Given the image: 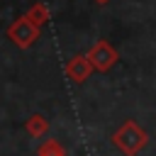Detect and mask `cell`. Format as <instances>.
I'll return each mask as SVG.
<instances>
[{"instance_id": "cell-7", "label": "cell", "mask_w": 156, "mask_h": 156, "mask_svg": "<svg viewBox=\"0 0 156 156\" xmlns=\"http://www.w3.org/2000/svg\"><path fill=\"white\" fill-rule=\"evenodd\" d=\"M39 156H63V149H61L56 141H46V144L39 149Z\"/></svg>"}, {"instance_id": "cell-8", "label": "cell", "mask_w": 156, "mask_h": 156, "mask_svg": "<svg viewBox=\"0 0 156 156\" xmlns=\"http://www.w3.org/2000/svg\"><path fill=\"white\" fill-rule=\"evenodd\" d=\"M95 2H98V5H107L110 0H95Z\"/></svg>"}, {"instance_id": "cell-6", "label": "cell", "mask_w": 156, "mask_h": 156, "mask_svg": "<svg viewBox=\"0 0 156 156\" xmlns=\"http://www.w3.org/2000/svg\"><path fill=\"white\" fill-rule=\"evenodd\" d=\"M27 129H29V134H34V136H39V134H44L46 129H49V122L44 119V117H39V115H34L29 122H27Z\"/></svg>"}, {"instance_id": "cell-1", "label": "cell", "mask_w": 156, "mask_h": 156, "mask_svg": "<svg viewBox=\"0 0 156 156\" xmlns=\"http://www.w3.org/2000/svg\"><path fill=\"white\" fill-rule=\"evenodd\" d=\"M39 32H41V27L34 24L27 15H22V17H17V20L7 27V39H10L17 49H29V46L39 39Z\"/></svg>"}, {"instance_id": "cell-3", "label": "cell", "mask_w": 156, "mask_h": 156, "mask_svg": "<svg viewBox=\"0 0 156 156\" xmlns=\"http://www.w3.org/2000/svg\"><path fill=\"white\" fill-rule=\"evenodd\" d=\"M88 58H90V63H93V68H98V71H110L115 63H117V51L112 49V44L110 41H105V39H100V41H95L90 49H88V54H85Z\"/></svg>"}, {"instance_id": "cell-5", "label": "cell", "mask_w": 156, "mask_h": 156, "mask_svg": "<svg viewBox=\"0 0 156 156\" xmlns=\"http://www.w3.org/2000/svg\"><path fill=\"white\" fill-rule=\"evenodd\" d=\"M34 24H39V27H44L49 20H51V12H49V7H46V2H34L27 12H24Z\"/></svg>"}, {"instance_id": "cell-2", "label": "cell", "mask_w": 156, "mask_h": 156, "mask_svg": "<svg viewBox=\"0 0 156 156\" xmlns=\"http://www.w3.org/2000/svg\"><path fill=\"white\" fill-rule=\"evenodd\" d=\"M112 139H115V144H117V146H119L127 156L136 154V151L146 144V134H144V132H141L134 122H127V124H124V127H122V129H119Z\"/></svg>"}, {"instance_id": "cell-4", "label": "cell", "mask_w": 156, "mask_h": 156, "mask_svg": "<svg viewBox=\"0 0 156 156\" xmlns=\"http://www.w3.org/2000/svg\"><path fill=\"white\" fill-rule=\"evenodd\" d=\"M90 71H93V63H90V58H88L85 54H78V56H73V58L66 63V76H68L71 80H76V83L85 80V78L90 76Z\"/></svg>"}]
</instances>
